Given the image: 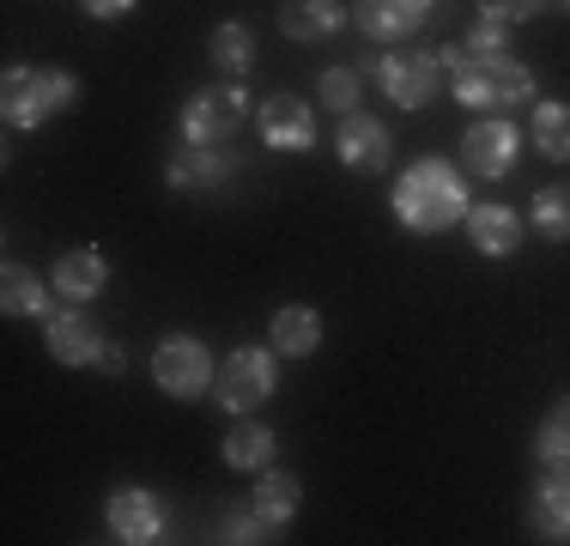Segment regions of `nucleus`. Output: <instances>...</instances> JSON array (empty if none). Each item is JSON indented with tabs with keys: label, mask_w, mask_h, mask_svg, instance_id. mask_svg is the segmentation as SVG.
Here are the masks:
<instances>
[{
	"label": "nucleus",
	"mask_w": 570,
	"mask_h": 546,
	"mask_svg": "<svg viewBox=\"0 0 570 546\" xmlns=\"http://www.w3.org/2000/svg\"><path fill=\"white\" fill-rule=\"evenodd\" d=\"M395 213H401L406 231L438 237V231H450V225L468 218V183H461L443 158H419L395 183Z\"/></svg>",
	"instance_id": "nucleus-1"
},
{
	"label": "nucleus",
	"mask_w": 570,
	"mask_h": 546,
	"mask_svg": "<svg viewBox=\"0 0 570 546\" xmlns=\"http://www.w3.org/2000/svg\"><path fill=\"white\" fill-rule=\"evenodd\" d=\"M438 61H443V74L455 79V98L468 109H510V104H522L528 91H534V74H528L522 61H510V55L473 61L468 49H443Z\"/></svg>",
	"instance_id": "nucleus-2"
},
{
	"label": "nucleus",
	"mask_w": 570,
	"mask_h": 546,
	"mask_svg": "<svg viewBox=\"0 0 570 546\" xmlns=\"http://www.w3.org/2000/svg\"><path fill=\"white\" fill-rule=\"evenodd\" d=\"M73 74L61 67H12L7 86H0V109H7V128H43L49 116H61L73 104Z\"/></svg>",
	"instance_id": "nucleus-3"
},
{
	"label": "nucleus",
	"mask_w": 570,
	"mask_h": 546,
	"mask_svg": "<svg viewBox=\"0 0 570 546\" xmlns=\"http://www.w3.org/2000/svg\"><path fill=\"white\" fill-rule=\"evenodd\" d=\"M243 116H249V104H243V91L237 86H207V91H195L183 109V140H195V146H225L230 134L243 128Z\"/></svg>",
	"instance_id": "nucleus-4"
},
{
	"label": "nucleus",
	"mask_w": 570,
	"mask_h": 546,
	"mask_svg": "<svg viewBox=\"0 0 570 546\" xmlns=\"http://www.w3.org/2000/svg\"><path fill=\"white\" fill-rule=\"evenodd\" d=\"M153 377H158L165 394H176V401H195V394H207V382H213V359H207L200 340L170 334V340H158V352H153Z\"/></svg>",
	"instance_id": "nucleus-5"
},
{
	"label": "nucleus",
	"mask_w": 570,
	"mask_h": 546,
	"mask_svg": "<svg viewBox=\"0 0 570 546\" xmlns=\"http://www.w3.org/2000/svg\"><path fill=\"white\" fill-rule=\"evenodd\" d=\"M219 407L225 413H255V407L267 401V394H274V359H267V352H230V359L219 364Z\"/></svg>",
	"instance_id": "nucleus-6"
},
{
	"label": "nucleus",
	"mask_w": 570,
	"mask_h": 546,
	"mask_svg": "<svg viewBox=\"0 0 570 546\" xmlns=\"http://www.w3.org/2000/svg\"><path fill=\"white\" fill-rule=\"evenodd\" d=\"M438 79H443V61L425 49H401V55H383V91L395 98L401 109H419L438 98Z\"/></svg>",
	"instance_id": "nucleus-7"
},
{
	"label": "nucleus",
	"mask_w": 570,
	"mask_h": 546,
	"mask_svg": "<svg viewBox=\"0 0 570 546\" xmlns=\"http://www.w3.org/2000/svg\"><path fill=\"white\" fill-rule=\"evenodd\" d=\"M515 153H522V134H515L510 121H473V128L461 134V164H468L473 176H485V183L510 176Z\"/></svg>",
	"instance_id": "nucleus-8"
},
{
	"label": "nucleus",
	"mask_w": 570,
	"mask_h": 546,
	"mask_svg": "<svg viewBox=\"0 0 570 546\" xmlns=\"http://www.w3.org/2000/svg\"><path fill=\"white\" fill-rule=\"evenodd\" d=\"M262 140L279 146V153H309V146H316V116H309V104L274 91V98L262 104Z\"/></svg>",
	"instance_id": "nucleus-9"
},
{
	"label": "nucleus",
	"mask_w": 570,
	"mask_h": 546,
	"mask_svg": "<svg viewBox=\"0 0 570 546\" xmlns=\"http://www.w3.org/2000/svg\"><path fill=\"white\" fill-rule=\"evenodd\" d=\"M110 535L128 540V546L158 540L165 535V504H158L153 491H140V486H121L110 498Z\"/></svg>",
	"instance_id": "nucleus-10"
},
{
	"label": "nucleus",
	"mask_w": 570,
	"mask_h": 546,
	"mask_svg": "<svg viewBox=\"0 0 570 546\" xmlns=\"http://www.w3.org/2000/svg\"><path fill=\"white\" fill-rule=\"evenodd\" d=\"M431 0H358V31L371 37V43H401V37H413L419 25H425Z\"/></svg>",
	"instance_id": "nucleus-11"
},
{
	"label": "nucleus",
	"mask_w": 570,
	"mask_h": 546,
	"mask_svg": "<svg viewBox=\"0 0 570 546\" xmlns=\"http://www.w3.org/2000/svg\"><path fill=\"white\" fill-rule=\"evenodd\" d=\"M170 188H183V195H207V188H219L225 176H230V158L219 153V146H195L188 140L183 153L170 158Z\"/></svg>",
	"instance_id": "nucleus-12"
},
{
	"label": "nucleus",
	"mask_w": 570,
	"mask_h": 546,
	"mask_svg": "<svg viewBox=\"0 0 570 546\" xmlns=\"http://www.w3.org/2000/svg\"><path fill=\"white\" fill-rule=\"evenodd\" d=\"M334 146H341V158L352 164V170H383L389 146H395V140H389V128L376 116H346L341 121V140H334Z\"/></svg>",
	"instance_id": "nucleus-13"
},
{
	"label": "nucleus",
	"mask_w": 570,
	"mask_h": 546,
	"mask_svg": "<svg viewBox=\"0 0 570 546\" xmlns=\"http://www.w3.org/2000/svg\"><path fill=\"white\" fill-rule=\"evenodd\" d=\"M468 237H473V250H480V255L504 262L515 243H522V218L492 201V207H473V213H468Z\"/></svg>",
	"instance_id": "nucleus-14"
},
{
	"label": "nucleus",
	"mask_w": 570,
	"mask_h": 546,
	"mask_svg": "<svg viewBox=\"0 0 570 546\" xmlns=\"http://www.w3.org/2000/svg\"><path fill=\"white\" fill-rule=\"evenodd\" d=\"M267 340H274V352H285V359H309L322 340V316L304 304L292 310H274V322H267Z\"/></svg>",
	"instance_id": "nucleus-15"
},
{
	"label": "nucleus",
	"mask_w": 570,
	"mask_h": 546,
	"mask_svg": "<svg viewBox=\"0 0 570 546\" xmlns=\"http://www.w3.org/2000/svg\"><path fill=\"white\" fill-rule=\"evenodd\" d=\"M49 352H56L61 364H98V352H104V334L91 328L79 310H67V316L49 322Z\"/></svg>",
	"instance_id": "nucleus-16"
},
{
	"label": "nucleus",
	"mask_w": 570,
	"mask_h": 546,
	"mask_svg": "<svg viewBox=\"0 0 570 546\" xmlns=\"http://www.w3.org/2000/svg\"><path fill=\"white\" fill-rule=\"evenodd\" d=\"M341 19H346L341 0H292V7L279 12V31L292 37V43H316V37L341 31Z\"/></svg>",
	"instance_id": "nucleus-17"
},
{
	"label": "nucleus",
	"mask_w": 570,
	"mask_h": 546,
	"mask_svg": "<svg viewBox=\"0 0 570 546\" xmlns=\"http://www.w3.org/2000/svg\"><path fill=\"white\" fill-rule=\"evenodd\" d=\"M104 280H110V262H104L98 250H73V255H61V262H56V292L73 298V304L98 298Z\"/></svg>",
	"instance_id": "nucleus-18"
},
{
	"label": "nucleus",
	"mask_w": 570,
	"mask_h": 546,
	"mask_svg": "<svg viewBox=\"0 0 570 546\" xmlns=\"http://www.w3.org/2000/svg\"><path fill=\"white\" fill-rule=\"evenodd\" d=\"M528 523L540 528V540H564V535H570V480H564V474H552V480L534 491V504H528Z\"/></svg>",
	"instance_id": "nucleus-19"
},
{
	"label": "nucleus",
	"mask_w": 570,
	"mask_h": 546,
	"mask_svg": "<svg viewBox=\"0 0 570 546\" xmlns=\"http://www.w3.org/2000/svg\"><path fill=\"white\" fill-rule=\"evenodd\" d=\"M0 304H7V316H49V292H43V280H37L31 267H19V262H7V273H0Z\"/></svg>",
	"instance_id": "nucleus-20"
},
{
	"label": "nucleus",
	"mask_w": 570,
	"mask_h": 546,
	"mask_svg": "<svg viewBox=\"0 0 570 546\" xmlns=\"http://www.w3.org/2000/svg\"><path fill=\"white\" fill-rule=\"evenodd\" d=\"M225 461L230 468H267V461H274V431L267 426H237L225 437Z\"/></svg>",
	"instance_id": "nucleus-21"
},
{
	"label": "nucleus",
	"mask_w": 570,
	"mask_h": 546,
	"mask_svg": "<svg viewBox=\"0 0 570 546\" xmlns=\"http://www.w3.org/2000/svg\"><path fill=\"white\" fill-rule=\"evenodd\" d=\"M297 498H304V491H297L292 474H262V486H255V510H262L267 523H292Z\"/></svg>",
	"instance_id": "nucleus-22"
},
{
	"label": "nucleus",
	"mask_w": 570,
	"mask_h": 546,
	"mask_svg": "<svg viewBox=\"0 0 570 546\" xmlns=\"http://www.w3.org/2000/svg\"><path fill=\"white\" fill-rule=\"evenodd\" d=\"M534 146L547 158H570V104H540L534 109Z\"/></svg>",
	"instance_id": "nucleus-23"
},
{
	"label": "nucleus",
	"mask_w": 570,
	"mask_h": 546,
	"mask_svg": "<svg viewBox=\"0 0 570 546\" xmlns=\"http://www.w3.org/2000/svg\"><path fill=\"white\" fill-rule=\"evenodd\" d=\"M213 67H225V74H249L255 67V37L243 31V25H219V31H213Z\"/></svg>",
	"instance_id": "nucleus-24"
},
{
	"label": "nucleus",
	"mask_w": 570,
	"mask_h": 546,
	"mask_svg": "<svg viewBox=\"0 0 570 546\" xmlns=\"http://www.w3.org/2000/svg\"><path fill=\"white\" fill-rule=\"evenodd\" d=\"M534 231L552 243H570V188H540L534 195Z\"/></svg>",
	"instance_id": "nucleus-25"
},
{
	"label": "nucleus",
	"mask_w": 570,
	"mask_h": 546,
	"mask_svg": "<svg viewBox=\"0 0 570 546\" xmlns=\"http://www.w3.org/2000/svg\"><path fill=\"white\" fill-rule=\"evenodd\" d=\"M540 461L552 474H570V401L552 407V419L540 426Z\"/></svg>",
	"instance_id": "nucleus-26"
},
{
	"label": "nucleus",
	"mask_w": 570,
	"mask_h": 546,
	"mask_svg": "<svg viewBox=\"0 0 570 546\" xmlns=\"http://www.w3.org/2000/svg\"><path fill=\"white\" fill-rule=\"evenodd\" d=\"M316 91L328 98V109L352 116V104H358V74H352V67H328V74L316 79Z\"/></svg>",
	"instance_id": "nucleus-27"
},
{
	"label": "nucleus",
	"mask_w": 570,
	"mask_h": 546,
	"mask_svg": "<svg viewBox=\"0 0 570 546\" xmlns=\"http://www.w3.org/2000/svg\"><path fill=\"white\" fill-rule=\"evenodd\" d=\"M279 523H267L262 510H225V540H237V546H255V540H267Z\"/></svg>",
	"instance_id": "nucleus-28"
},
{
	"label": "nucleus",
	"mask_w": 570,
	"mask_h": 546,
	"mask_svg": "<svg viewBox=\"0 0 570 546\" xmlns=\"http://www.w3.org/2000/svg\"><path fill=\"white\" fill-rule=\"evenodd\" d=\"M468 55H473V61H498V55H504V25L480 19V25H473V37H468Z\"/></svg>",
	"instance_id": "nucleus-29"
},
{
	"label": "nucleus",
	"mask_w": 570,
	"mask_h": 546,
	"mask_svg": "<svg viewBox=\"0 0 570 546\" xmlns=\"http://www.w3.org/2000/svg\"><path fill=\"white\" fill-rule=\"evenodd\" d=\"M540 7H547V0H480V19H498V25H522V19H534Z\"/></svg>",
	"instance_id": "nucleus-30"
},
{
	"label": "nucleus",
	"mask_w": 570,
	"mask_h": 546,
	"mask_svg": "<svg viewBox=\"0 0 570 546\" xmlns=\"http://www.w3.org/2000/svg\"><path fill=\"white\" fill-rule=\"evenodd\" d=\"M91 19H121V12H134V0H86Z\"/></svg>",
	"instance_id": "nucleus-31"
},
{
	"label": "nucleus",
	"mask_w": 570,
	"mask_h": 546,
	"mask_svg": "<svg viewBox=\"0 0 570 546\" xmlns=\"http://www.w3.org/2000/svg\"><path fill=\"white\" fill-rule=\"evenodd\" d=\"M564 7H570V0H564Z\"/></svg>",
	"instance_id": "nucleus-32"
}]
</instances>
